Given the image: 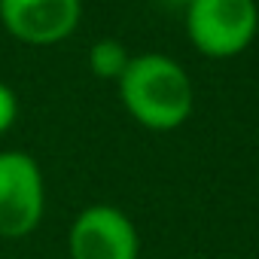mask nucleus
<instances>
[{
    "mask_svg": "<svg viewBox=\"0 0 259 259\" xmlns=\"http://www.w3.org/2000/svg\"><path fill=\"white\" fill-rule=\"evenodd\" d=\"M70 259H138L141 235L122 207L116 204H89L82 207L67 232Z\"/></svg>",
    "mask_w": 259,
    "mask_h": 259,
    "instance_id": "4",
    "label": "nucleus"
},
{
    "mask_svg": "<svg viewBox=\"0 0 259 259\" xmlns=\"http://www.w3.org/2000/svg\"><path fill=\"white\" fill-rule=\"evenodd\" d=\"M46 213V180L25 150H0V238L22 241Z\"/></svg>",
    "mask_w": 259,
    "mask_h": 259,
    "instance_id": "3",
    "label": "nucleus"
},
{
    "mask_svg": "<svg viewBox=\"0 0 259 259\" xmlns=\"http://www.w3.org/2000/svg\"><path fill=\"white\" fill-rule=\"evenodd\" d=\"M159 4H165V7H180V10H183L189 0H159Z\"/></svg>",
    "mask_w": 259,
    "mask_h": 259,
    "instance_id": "8",
    "label": "nucleus"
},
{
    "mask_svg": "<svg viewBox=\"0 0 259 259\" xmlns=\"http://www.w3.org/2000/svg\"><path fill=\"white\" fill-rule=\"evenodd\" d=\"M183 28L192 49L207 58H235L250 49L259 31L256 0H189Z\"/></svg>",
    "mask_w": 259,
    "mask_h": 259,
    "instance_id": "2",
    "label": "nucleus"
},
{
    "mask_svg": "<svg viewBox=\"0 0 259 259\" xmlns=\"http://www.w3.org/2000/svg\"><path fill=\"white\" fill-rule=\"evenodd\" d=\"M128 61H132V52H128L119 40H113V37H104V40L92 43V49H89V70L98 79L116 82Z\"/></svg>",
    "mask_w": 259,
    "mask_h": 259,
    "instance_id": "6",
    "label": "nucleus"
},
{
    "mask_svg": "<svg viewBox=\"0 0 259 259\" xmlns=\"http://www.w3.org/2000/svg\"><path fill=\"white\" fill-rule=\"evenodd\" d=\"M16 119H19V98L7 82H0V135H7L16 125Z\"/></svg>",
    "mask_w": 259,
    "mask_h": 259,
    "instance_id": "7",
    "label": "nucleus"
},
{
    "mask_svg": "<svg viewBox=\"0 0 259 259\" xmlns=\"http://www.w3.org/2000/svg\"><path fill=\"white\" fill-rule=\"evenodd\" d=\"M82 0H0V25L25 46H58L76 34Z\"/></svg>",
    "mask_w": 259,
    "mask_h": 259,
    "instance_id": "5",
    "label": "nucleus"
},
{
    "mask_svg": "<svg viewBox=\"0 0 259 259\" xmlns=\"http://www.w3.org/2000/svg\"><path fill=\"white\" fill-rule=\"evenodd\" d=\"M125 113L150 132H174L195 113V85L186 67L165 52L132 55L116 79Z\"/></svg>",
    "mask_w": 259,
    "mask_h": 259,
    "instance_id": "1",
    "label": "nucleus"
}]
</instances>
